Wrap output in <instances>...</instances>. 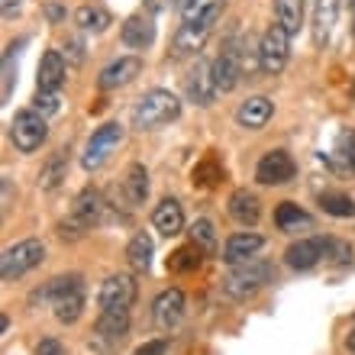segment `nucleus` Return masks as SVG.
Here are the masks:
<instances>
[{
  "label": "nucleus",
  "mask_w": 355,
  "mask_h": 355,
  "mask_svg": "<svg viewBox=\"0 0 355 355\" xmlns=\"http://www.w3.org/2000/svg\"><path fill=\"white\" fill-rule=\"evenodd\" d=\"M220 13H223V0H210V3H204L197 13H187L184 23H181V26H178V33H175L171 52H175L178 58L200 52V49H204V42L210 39V33H214Z\"/></svg>",
  "instance_id": "nucleus-1"
},
{
  "label": "nucleus",
  "mask_w": 355,
  "mask_h": 355,
  "mask_svg": "<svg viewBox=\"0 0 355 355\" xmlns=\"http://www.w3.org/2000/svg\"><path fill=\"white\" fill-rule=\"evenodd\" d=\"M103 214H107V204H103L101 191L97 187H85L75 197L71 214L58 223V236L62 239H81V236H87L91 230H97L103 223Z\"/></svg>",
  "instance_id": "nucleus-2"
},
{
  "label": "nucleus",
  "mask_w": 355,
  "mask_h": 355,
  "mask_svg": "<svg viewBox=\"0 0 355 355\" xmlns=\"http://www.w3.org/2000/svg\"><path fill=\"white\" fill-rule=\"evenodd\" d=\"M181 116V101L165 87H152L132 107V126L136 130H162Z\"/></svg>",
  "instance_id": "nucleus-3"
},
{
  "label": "nucleus",
  "mask_w": 355,
  "mask_h": 355,
  "mask_svg": "<svg viewBox=\"0 0 355 355\" xmlns=\"http://www.w3.org/2000/svg\"><path fill=\"white\" fill-rule=\"evenodd\" d=\"M271 278H275V265H271L268 259H249V262L226 271L223 291L233 300H249L252 294H259Z\"/></svg>",
  "instance_id": "nucleus-4"
},
{
  "label": "nucleus",
  "mask_w": 355,
  "mask_h": 355,
  "mask_svg": "<svg viewBox=\"0 0 355 355\" xmlns=\"http://www.w3.org/2000/svg\"><path fill=\"white\" fill-rule=\"evenodd\" d=\"M46 136H49V123L39 110L26 107V110L13 113V123H10V142H13V149L17 152L33 155V152H39V146L46 142Z\"/></svg>",
  "instance_id": "nucleus-5"
},
{
  "label": "nucleus",
  "mask_w": 355,
  "mask_h": 355,
  "mask_svg": "<svg viewBox=\"0 0 355 355\" xmlns=\"http://www.w3.org/2000/svg\"><path fill=\"white\" fill-rule=\"evenodd\" d=\"M42 259H46V245L39 243V239H23V243L3 249V255H0V278L3 281L23 278V275H26L29 268H36Z\"/></svg>",
  "instance_id": "nucleus-6"
},
{
  "label": "nucleus",
  "mask_w": 355,
  "mask_h": 355,
  "mask_svg": "<svg viewBox=\"0 0 355 355\" xmlns=\"http://www.w3.org/2000/svg\"><path fill=\"white\" fill-rule=\"evenodd\" d=\"M288 58H291V36L278 23H271L262 33V42H259V71L262 75H281Z\"/></svg>",
  "instance_id": "nucleus-7"
},
{
  "label": "nucleus",
  "mask_w": 355,
  "mask_h": 355,
  "mask_svg": "<svg viewBox=\"0 0 355 355\" xmlns=\"http://www.w3.org/2000/svg\"><path fill=\"white\" fill-rule=\"evenodd\" d=\"M120 142H123V126H120V123H103V126H97V132H94L91 139H87V146H85L81 168H85V171H97L103 162L116 152V146H120Z\"/></svg>",
  "instance_id": "nucleus-8"
},
{
  "label": "nucleus",
  "mask_w": 355,
  "mask_h": 355,
  "mask_svg": "<svg viewBox=\"0 0 355 355\" xmlns=\"http://www.w3.org/2000/svg\"><path fill=\"white\" fill-rule=\"evenodd\" d=\"M297 175V165L291 159L288 149H271L265 152L259 165H255V181L265 187H278V184H288L291 178Z\"/></svg>",
  "instance_id": "nucleus-9"
},
{
  "label": "nucleus",
  "mask_w": 355,
  "mask_h": 355,
  "mask_svg": "<svg viewBox=\"0 0 355 355\" xmlns=\"http://www.w3.org/2000/svg\"><path fill=\"white\" fill-rule=\"evenodd\" d=\"M329 243H333V236H310V239H297V243L288 245L284 262H288L294 271H307V268H313V265L327 262Z\"/></svg>",
  "instance_id": "nucleus-10"
},
{
  "label": "nucleus",
  "mask_w": 355,
  "mask_h": 355,
  "mask_svg": "<svg viewBox=\"0 0 355 355\" xmlns=\"http://www.w3.org/2000/svg\"><path fill=\"white\" fill-rule=\"evenodd\" d=\"M210 65H214V85H216V91H220V94L233 91V87L239 85V78H243V52H239V42H236V39H230Z\"/></svg>",
  "instance_id": "nucleus-11"
},
{
  "label": "nucleus",
  "mask_w": 355,
  "mask_h": 355,
  "mask_svg": "<svg viewBox=\"0 0 355 355\" xmlns=\"http://www.w3.org/2000/svg\"><path fill=\"white\" fill-rule=\"evenodd\" d=\"M97 304L101 310H130L136 304V281L132 275H110L97 291Z\"/></svg>",
  "instance_id": "nucleus-12"
},
{
  "label": "nucleus",
  "mask_w": 355,
  "mask_h": 355,
  "mask_svg": "<svg viewBox=\"0 0 355 355\" xmlns=\"http://www.w3.org/2000/svg\"><path fill=\"white\" fill-rule=\"evenodd\" d=\"M187 313V297L181 288H168L162 291L155 304H152V320H155V327L159 329H175Z\"/></svg>",
  "instance_id": "nucleus-13"
},
{
  "label": "nucleus",
  "mask_w": 355,
  "mask_h": 355,
  "mask_svg": "<svg viewBox=\"0 0 355 355\" xmlns=\"http://www.w3.org/2000/svg\"><path fill=\"white\" fill-rule=\"evenodd\" d=\"M136 75H142V58L123 55L97 75V85H101V91H116V87H126L130 81H136Z\"/></svg>",
  "instance_id": "nucleus-14"
},
{
  "label": "nucleus",
  "mask_w": 355,
  "mask_h": 355,
  "mask_svg": "<svg viewBox=\"0 0 355 355\" xmlns=\"http://www.w3.org/2000/svg\"><path fill=\"white\" fill-rule=\"evenodd\" d=\"M68 78V62L58 49H49L46 55L39 58V71H36V91H62Z\"/></svg>",
  "instance_id": "nucleus-15"
},
{
  "label": "nucleus",
  "mask_w": 355,
  "mask_h": 355,
  "mask_svg": "<svg viewBox=\"0 0 355 355\" xmlns=\"http://www.w3.org/2000/svg\"><path fill=\"white\" fill-rule=\"evenodd\" d=\"M216 85H214V65L210 62H197L191 68V75H187V97L197 103V107H210L216 101Z\"/></svg>",
  "instance_id": "nucleus-16"
},
{
  "label": "nucleus",
  "mask_w": 355,
  "mask_h": 355,
  "mask_svg": "<svg viewBox=\"0 0 355 355\" xmlns=\"http://www.w3.org/2000/svg\"><path fill=\"white\" fill-rule=\"evenodd\" d=\"M265 245V236H259V233H233L230 239H226V245H223V259L230 268H236V265H243V262H249V259H255V252Z\"/></svg>",
  "instance_id": "nucleus-17"
},
{
  "label": "nucleus",
  "mask_w": 355,
  "mask_h": 355,
  "mask_svg": "<svg viewBox=\"0 0 355 355\" xmlns=\"http://www.w3.org/2000/svg\"><path fill=\"white\" fill-rule=\"evenodd\" d=\"M120 39L126 49H149L155 42V17L152 13H132L123 23Z\"/></svg>",
  "instance_id": "nucleus-18"
},
{
  "label": "nucleus",
  "mask_w": 355,
  "mask_h": 355,
  "mask_svg": "<svg viewBox=\"0 0 355 355\" xmlns=\"http://www.w3.org/2000/svg\"><path fill=\"white\" fill-rule=\"evenodd\" d=\"M130 333V310H101L94 323V336L103 339L107 346H120Z\"/></svg>",
  "instance_id": "nucleus-19"
},
{
  "label": "nucleus",
  "mask_w": 355,
  "mask_h": 355,
  "mask_svg": "<svg viewBox=\"0 0 355 355\" xmlns=\"http://www.w3.org/2000/svg\"><path fill=\"white\" fill-rule=\"evenodd\" d=\"M120 191H123V200H126L130 210L146 204V197H149V171H146L142 162H132L130 168H126V175H123V181H120Z\"/></svg>",
  "instance_id": "nucleus-20"
},
{
  "label": "nucleus",
  "mask_w": 355,
  "mask_h": 355,
  "mask_svg": "<svg viewBox=\"0 0 355 355\" xmlns=\"http://www.w3.org/2000/svg\"><path fill=\"white\" fill-rule=\"evenodd\" d=\"M271 113H275V107H271L268 97L255 94V97H245V101L236 107V123H239L243 130H262L265 123L271 120Z\"/></svg>",
  "instance_id": "nucleus-21"
},
{
  "label": "nucleus",
  "mask_w": 355,
  "mask_h": 355,
  "mask_svg": "<svg viewBox=\"0 0 355 355\" xmlns=\"http://www.w3.org/2000/svg\"><path fill=\"white\" fill-rule=\"evenodd\" d=\"M327 165L336 175H355V130H343L327 152Z\"/></svg>",
  "instance_id": "nucleus-22"
},
{
  "label": "nucleus",
  "mask_w": 355,
  "mask_h": 355,
  "mask_svg": "<svg viewBox=\"0 0 355 355\" xmlns=\"http://www.w3.org/2000/svg\"><path fill=\"white\" fill-rule=\"evenodd\" d=\"M152 226H155L165 239L178 236L184 230V210H181V204H178L175 197H165V200L155 204V210H152Z\"/></svg>",
  "instance_id": "nucleus-23"
},
{
  "label": "nucleus",
  "mask_w": 355,
  "mask_h": 355,
  "mask_svg": "<svg viewBox=\"0 0 355 355\" xmlns=\"http://www.w3.org/2000/svg\"><path fill=\"white\" fill-rule=\"evenodd\" d=\"M226 210H230V216H233L236 223L255 226V223H259V216H262V200H259L252 191L239 187V191H233V194H230V204H226Z\"/></svg>",
  "instance_id": "nucleus-24"
},
{
  "label": "nucleus",
  "mask_w": 355,
  "mask_h": 355,
  "mask_svg": "<svg viewBox=\"0 0 355 355\" xmlns=\"http://www.w3.org/2000/svg\"><path fill=\"white\" fill-rule=\"evenodd\" d=\"M336 17H339V0H317L313 3V42H317V49H323L329 42Z\"/></svg>",
  "instance_id": "nucleus-25"
},
{
  "label": "nucleus",
  "mask_w": 355,
  "mask_h": 355,
  "mask_svg": "<svg viewBox=\"0 0 355 355\" xmlns=\"http://www.w3.org/2000/svg\"><path fill=\"white\" fill-rule=\"evenodd\" d=\"M304 13H307V0H275V23L288 36H297L304 29Z\"/></svg>",
  "instance_id": "nucleus-26"
},
{
  "label": "nucleus",
  "mask_w": 355,
  "mask_h": 355,
  "mask_svg": "<svg viewBox=\"0 0 355 355\" xmlns=\"http://www.w3.org/2000/svg\"><path fill=\"white\" fill-rule=\"evenodd\" d=\"M75 291H85V281H81V275H58V278L46 281L42 288L33 294V300H46V304H55V300L68 297V294H75Z\"/></svg>",
  "instance_id": "nucleus-27"
},
{
  "label": "nucleus",
  "mask_w": 355,
  "mask_h": 355,
  "mask_svg": "<svg viewBox=\"0 0 355 355\" xmlns=\"http://www.w3.org/2000/svg\"><path fill=\"white\" fill-rule=\"evenodd\" d=\"M275 223H278L281 233H300V230H310V226H313V216H310L304 207L294 204V200H284V204H278V210H275Z\"/></svg>",
  "instance_id": "nucleus-28"
},
{
  "label": "nucleus",
  "mask_w": 355,
  "mask_h": 355,
  "mask_svg": "<svg viewBox=\"0 0 355 355\" xmlns=\"http://www.w3.org/2000/svg\"><path fill=\"white\" fill-rule=\"evenodd\" d=\"M126 262L132 271H149L152 268V236L149 233H136L126 243Z\"/></svg>",
  "instance_id": "nucleus-29"
},
{
  "label": "nucleus",
  "mask_w": 355,
  "mask_h": 355,
  "mask_svg": "<svg viewBox=\"0 0 355 355\" xmlns=\"http://www.w3.org/2000/svg\"><path fill=\"white\" fill-rule=\"evenodd\" d=\"M75 19H78V26H81V33H107L110 29V23H113V17L107 13L103 7H97V3H85V7H78V13H75Z\"/></svg>",
  "instance_id": "nucleus-30"
},
{
  "label": "nucleus",
  "mask_w": 355,
  "mask_h": 355,
  "mask_svg": "<svg viewBox=\"0 0 355 355\" xmlns=\"http://www.w3.org/2000/svg\"><path fill=\"white\" fill-rule=\"evenodd\" d=\"M65 171H68V152L65 149L52 152V159L39 171V187H42V191H55V187L65 181Z\"/></svg>",
  "instance_id": "nucleus-31"
},
{
  "label": "nucleus",
  "mask_w": 355,
  "mask_h": 355,
  "mask_svg": "<svg viewBox=\"0 0 355 355\" xmlns=\"http://www.w3.org/2000/svg\"><path fill=\"white\" fill-rule=\"evenodd\" d=\"M52 313H55V320L58 323H65V327L78 323L81 313H85V291H75V294L55 300V304H52Z\"/></svg>",
  "instance_id": "nucleus-32"
},
{
  "label": "nucleus",
  "mask_w": 355,
  "mask_h": 355,
  "mask_svg": "<svg viewBox=\"0 0 355 355\" xmlns=\"http://www.w3.org/2000/svg\"><path fill=\"white\" fill-rule=\"evenodd\" d=\"M191 243H194L204 255L220 252V245H216V230L210 220H194V226H191Z\"/></svg>",
  "instance_id": "nucleus-33"
},
{
  "label": "nucleus",
  "mask_w": 355,
  "mask_h": 355,
  "mask_svg": "<svg viewBox=\"0 0 355 355\" xmlns=\"http://www.w3.org/2000/svg\"><path fill=\"white\" fill-rule=\"evenodd\" d=\"M317 204L323 214L329 216H355V200L346 194H333V191H323V194L317 197Z\"/></svg>",
  "instance_id": "nucleus-34"
},
{
  "label": "nucleus",
  "mask_w": 355,
  "mask_h": 355,
  "mask_svg": "<svg viewBox=\"0 0 355 355\" xmlns=\"http://www.w3.org/2000/svg\"><path fill=\"white\" fill-rule=\"evenodd\" d=\"M200 249H197L194 243H187V245H178L175 252L168 255V271H178V275H181V271H194L197 265H200Z\"/></svg>",
  "instance_id": "nucleus-35"
},
{
  "label": "nucleus",
  "mask_w": 355,
  "mask_h": 355,
  "mask_svg": "<svg viewBox=\"0 0 355 355\" xmlns=\"http://www.w3.org/2000/svg\"><path fill=\"white\" fill-rule=\"evenodd\" d=\"M33 110H39L42 116H55L62 110V94L58 91H36L33 94Z\"/></svg>",
  "instance_id": "nucleus-36"
},
{
  "label": "nucleus",
  "mask_w": 355,
  "mask_h": 355,
  "mask_svg": "<svg viewBox=\"0 0 355 355\" xmlns=\"http://www.w3.org/2000/svg\"><path fill=\"white\" fill-rule=\"evenodd\" d=\"M62 49H65V52H62L65 62H71V65H81V62H85V39L81 36H68Z\"/></svg>",
  "instance_id": "nucleus-37"
},
{
  "label": "nucleus",
  "mask_w": 355,
  "mask_h": 355,
  "mask_svg": "<svg viewBox=\"0 0 355 355\" xmlns=\"http://www.w3.org/2000/svg\"><path fill=\"white\" fill-rule=\"evenodd\" d=\"M132 355H168V339H149V343H142Z\"/></svg>",
  "instance_id": "nucleus-38"
},
{
  "label": "nucleus",
  "mask_w": 355,
  "mask_h": 355,
  "mask_svg": "<svg viewBox=\"0 0 355 355\" xmlns=\"http://www.w3.org/2000/svg\"><path fill=\"white\" fill-rule=\"evenodd\" d=\"M36 355H65V346L58 343V339L46 336V339H39V346H36Z\"/></svg>",
  "instance_id": "nucleus-39"
},
{
  "label": "nucleus",
  "mask_w": 355,
  "mask_h": 355,
  "mask_svg": "<svg viewBox=\"0 0 355 355\" xmlns=\"http://www.w3.org/2000/svg\"><path fill=\"white\" fill-rule=\"evenodd\" d=\"M46 17H49V23H65L68 10L62 7V3H49V7H46Z\"/></svg>",
  "instance_id": "nucleus-40"
},
{
  "label": "nucleus",
  "mask_w": 355,
  "mask_h": 355,
  "mask_svg": "<svg viewBox=\"0 0 355 355\" xmlns=\"http://www.w3.org/2000/svg\"><path fill=\"white\" fill-rule=\"evenodd\" d=\"M10 85H17V78L10 71V58H3V103L10 101Z\"/></svg>",
  "instance_id": "nucleus-41"
},
{
  "label": "nucleus",
  "mask_w": 355,
  "mask_h": 355,
  "mask_svg": "<svg viewBox=\"0 0 355 355\" xmlns=\"http://www.w3.org/2000/svg\"><path fill=\"white\" fill-rule=\"evenodd\" d=\"M142 3H146V13H152V17H155V13H162V10H168L171 0H142Z\"/></svg>",
  "instance_id": "nucleus-42"
},
{
  "label": "nucleus",
  "mask_w": 355,
  "mask_h": 355,
  "mask_svg": "<svg viewBox=\"0 0 355 355\" xmlns=\"http://www.w3.org/2000/svg\"><path fill=\"white\" fill-rule=\"evenodd\" d=\"M0 184H3V216H7V210H10V178L3 175V181H0Z\"/></svg>",
  "instance_id": "nucleus-43"
},
{
  "label": "nucleus",
  "mask_w": 355,
  "mask_h": 355,
  "mask_svg": "<svg viewBox=\"0 0 355 355\" xmlns=\"http://www.w3.org/2000/svg\"><path fill=\"white\" fill-rule=\"evenodd\" d=\"M17 7H19V0H3V19L13 17V13H17Z\"/></svg>",
  "instance_id": "nucleus-44"
},
{
  "label": "nucleus",
  "mask_w": 355,
  "mask_h": 355,
  "mask_svg": "<svg viewBox=\"0 0 355 355\" xmlns=\"http://www.w3.org/2000/svg\"><path fill=\"white\" fill-rule=\"evenodd\" d=\"M346 355H355V327L349 329V336H346Z\"/></svg>",
  "instance_id": "nucleus-45"
},
{
  "label": "nucleus",
  "mask_w": 355,
  "mask_h": 355,
  "mask_svg": "<svg viewBox=\"0 0 355 355\" xmlns=\"http://www.w3.org/2000/svg\"><path fill=\"white\" fill-rule=\"evenodd\" d=\"M352 7H355V0H352Z\"/></svg>",
  "instance_id": "nucleus-46"
}]
</instances>
